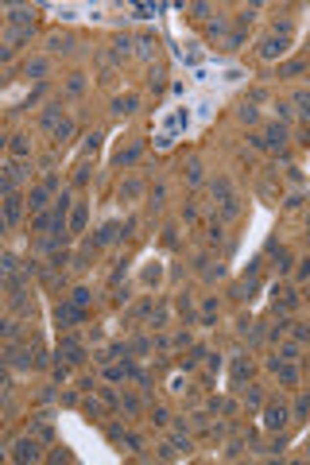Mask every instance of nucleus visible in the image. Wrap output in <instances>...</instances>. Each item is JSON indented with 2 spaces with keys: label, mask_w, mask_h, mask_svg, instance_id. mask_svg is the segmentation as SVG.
I'll use <instances>...</instances> for the list:
<instances>
[{
  "label": "nucleus",
  "mask_w": 310,
  "mask_h": 465,
  "mask_svg": "<svg viewBox=\"0 0 310 465\" xmlns=\"http://www.w3.org/2000/svg\"><path fill=\"white\" fill-rule=\"evenodd\" d=\"M264 426H267V430H283V426H287V407H283V403H271V407L264 411Z\"/></svg>",
  "instance_id": "obj_1"
},
{
  "label": "nucleus",
  "mask_w": 310,
  "mask_h": 465,
  "mask_svg": "<svg viewBox=\"0 0 310 465\" xmlns=\"http://www.w3.org/2000/svg\"><path fill=\"white\" fill-rule=\"evenodd\" d=\"M35 458H39V442H31V438L16 442V462H35Z\"/></svg>",
  "instance_id": "obj_2"
},
{
  "label": "nucleus",
  "mask_w": 310,
  "mask_h": 465,
  "mask_svg": "<svg viewBox=\"0 0 310 465\" xmlns=\"http://www.w3.org/2000/svg\"><path fill=\"white\" fill-rule=\"evenodd\" d=\"M283 51H287V39H283V35H279V39H264V47H260L264 58H275V54H283Z\"/></svg>",
  "instance_id": "obj_3"
},
{
  "label": "nucleus",
  "mask_w": 310,
  "mask_h": 465,
  "mask_svg": "<svg viewBox=\"0 0 310 465\" xmlns=\"http://www.w3.org/2000/svg\"><path fill=\"white\" fill-rule=\"evenodd\" d=\"M4 221H8V225H16V221H20V198H16V194H8V198H4Z\"/></svg>",
  "instance_id": "obj_4"
},
{
  "label": "nucleus",
  "mask_w": 310,
  "mask_h": 465,
  "mask_svg": "<svg viewBox=\"0 0 310 465\" xmlns=\"http://www.w3.org/2000/svg\"><path fill=\"white\" fill-rule=\"evenodd\" d=\"M271 368H275V372H279V380H283V384H295V380H299V372H295V368H291V361H271Z\"/></svg>",
  "instance_id": "obj_5"
},
{
  "label": "nucleus",
  "mask_w": 310,
  "mask_h": 465,
  "mask_svg": "<svg viewBox=\"0 0 310 465\" xmlns=\"http://www.w3.org/2000/svg\"><path fill=\"white\" fill-rule=\"evenodd\" d=\"M283 140H287V128H283V124H271L267 136H264V144H271V148H279Z\"/></svg>",
  "instance_id": "obj_6"
},
{
  "label": "nucleus",
  "mask_w": 310,
  "mask_h": 465,
  "mask_svg": "<svg viewBox=\"0 0 310 465\" xmlns=\"http://www.w3.org/2000/svg\"><path fill=\"white\" fill-rule=\"evenodd\" d=\"M70 229H74V233H82V229H86V206H82V202H78V206H74V213H70Z\"/></svg>",
  "instance_id": "obj_7"
},
{
  "label": "nucleus",
  "mask_w": 310,
  "mask_h": 465,
  "mask_svg": "<svg viewBox=\"0 0 310 465\" xmlns=\"http://www.w3.org/2000/svg\"><path fill=\"white\" fill-rule=\"evenodd\" d=\"M58 353H62L66 361H82V345H78V341H62V349H58Z\"/></svg>",
  "instance_id": "obj_8"
},
{
  "label": "nucleus",
  "mask_w": 310,
  "mask_h": 465,
  "mask_svg": "<svg viewBox=\"0 0 310 465\" xmlns=\"http://www.w3.org/2000/svg\"><path fill=\"white\" fill-rule=\"evenodd\" d=\"M47 194H51L47 186H35V190H31V209H43V206H47Z\"/></svg>",
  "instance_id": "obj_9"
},
{
  "label": "nucleus",
  "mask_w": 310,
  "mask_h": 465,
  "mask_svg": "<svg viewBox=\"0 0 310 465\" xmlns=\"http://www.w3.org/2000/svg\"><path fill=\"white\" fill-rule=\"evenodd\" d=\"M307 70V62H287L283 70H279V78H295V74H303Z\"/></svg>",
  "instance_id": "obj_10"
},
{
  "label": "nucleus",
  "mask_w": 310,
  "mask_h": 465,
  "mask_svg": "<svg viewBox=\"0 0 310 465\" xmlns=\"http://www.w3.org/2000/svg\"><path fill=\"white\" fill-rule=\"evenodd\" d=\"M136 155H140V144H132V148H124V152L116 155V163H120V167H124V163H132V159H136Z\"/></svg>",
  "instance_id": "obj_11"
},
{
  "label": "nucleus",
  "mask_w": 310,
  "mask_h": 465,
  "mask_svg": "<svg viewBox=\"0 0 310 465\" xmlns=\"http://www.w3.org/2000/svg\"><path fill=\"white\" fill-rule=\"evenodd\" d=\"M54 221H58V217H51V213H39V217H35V233H43V229H51Z\"/></svg>",
  "instance_id": "obj_12"
},
{
  "label": "nucleus",
  "mask_w": 310,
  "mask_h": 465,
  "mask_svg": "<svg viewBox=\"0 0 310 465\" xmlns=\"http://www.w3.org/2000/svg\"><path fill=\"white\" fill-rule=\"evenodd\" d=\"M74 318H82L78 307H58V322H74Z\"/></svg>",
  "instance_id": "obj_13"
},
{
  "label": "nucleus",
  "mask_w": 310,
  "mask_h": 465,
  "mask_svg": "<svg viewBox=\"0 0 310 465\" xmlns=\"http://www.w3.org/2000/svg\"><path fill=\"white\" fill-rule=\"evenodd\" d=\"M70 132H74V124H70V120H58V124H54V136H58V140H66Z\"/></svg>",
  "instance_id": "obj_14"
},
{
  "label": "nucleus",
  "mask_w": 310,
  "mask_h": 465,
  "mask_svg": "<svg viewBox=\"0 0 310 465\" xmlns=\"http://www.w3.org/2000/svg\"><path fill=\"white\" fill-rule=\"evenodd\" d=\"M256 109H252V105H241V120H244V124H256Z\"/></svg>",
  "instance_id": "obj_15"
},
{
  "label": "nucleus",
  "mask_w": 310,
  "mask_h": 465,
  "mask_svg": "<svg viewBox=\"0 0 310 465\" xmlns=\"http://www.w3.org/2000/svg\"><path fill=\"white\" fill-rule=\"evenodd\" d=\"M112 109H116V112H132V109H136V97H120Z\"/></svg>",
  "instance_id": "obj_16"
},
{
  "label": "nucleus",
  "mask_w": 310,
  "mask_h": 465,
  "mask_svg": "<svg viewBox=\"0 0 310 465\" xmlns=\"http://www.w3.org/2000/svg\"><path fill=\"white\" fill-rule=\"evenodd\" d=\"M12 23H31V16H27V8H12Z\"/></svg>",
  "instance_id": "obj_17"
},
{
  "label": "nucleus",
  "mask_w": 310,
  "mask_h": 465,
  "mask_svg": "<svg viewBox=\"0 0 310 465\" xmlns=\"http://www.w3.org/2000/svg\"><path fill=\"white\" fill-rule=\"evenodd\" d=\"M244 372H248V368H244V361L237 357V364H233V384H241V380H244Z\"/></svg>",
  "instance_id": "obj_18"
},
{
  "label": "nucleus",
  "mask_w": 310,
  "mask_h": 465,
  "mask_svg": "<svg viewBox=\"0 0 310 465\" xmlns=\"http://www.w3.org/2000/svg\"><path fill=\"white\" fill-rule=\"evenodd\" d=\"M47 70V62H27V78H39Z\"/></svg>",
  "instance_id": "obj_19"
},
{
  "label": "nucleus",
  "mask_w": 310,
  "mask_h": 465,
  "mask_svg": "<svg viewBox=\"0 0 310 465\" xmlns=\"http://www.w3.org/2000/svg\"><path fill=\"white\" fill-rule=\"evenodd\" d=\"M12 152H16V155H27V140H23V136H16V140H12Z\"/></svg>",
  "instance_id": "obj_20"
},
{
  "label": "nucleus",
  "mask_w": 310,
  "mask_h": 465,
  "mask_svg": "<svg viewBox=\"0 0 310 465\" xmlns=\"http://www.w3.org/2000/svg\"><path fill=\"white\" fill-rule=\"evenodd\" d=\"M86 303H89V291H86V287H82V291H74V307H86Z\"/></svg>",
  "instance_id": "obj_21"
},
{
  "label": "nucleus",
  "mask_w": 310,
  "mask_h": 465,
  "mask_svg": "<svg viewBox=\"0 0 310 465\" xmlns=\"http://www.w3.org/2000/svg\"><path fill=\"white\" fill-rule=\"evenodd\" d=\"M307 411H310V396H303V399L295 403V415H307Z\"/></svg>",
  "instance_id": "obj_22"
},
{
  "label": "nucleus",
  "mask_w": 310,
  "mask_h": 465,
  "mask_svg": "<svg viewBox=\"0 0 310 465\" xmlns=\"http://www.w3.org/2000/svg\"><path fill=\"white\" fill-rule=\"evenodd\" d=\"M299 353H295V345H287V349H279V361H295Z\"/></svg>",
  "instance_id": "obj_23"
}]
</instances>
